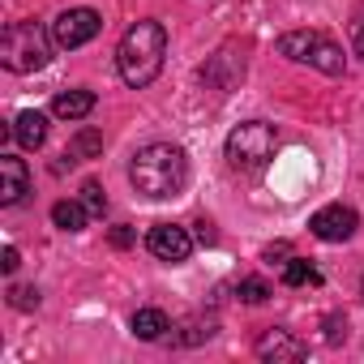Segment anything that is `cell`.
Returning a JSON list of instances; mask_svg holds the SVG:
<instances>
[{"instance_id":"obj_1","label":"cell","mask_w":364,"mask_h":364,"mask_svg":"<svg viewBox=\"0 0 364 364\" xmlns=\"http://www.w3.org/2000/svg\"><path fill=\"white\" fill-rule=\"evenodd\" d=\"M129 180H133V189L150 202H167L176 198L180 189H185V180H189V154L171 146V141H150L133 154L129 163Z\"/></svg>"},{"instance_id":"obj_2","label":"cell","mask_w":364,"mask_h":364,"mask_svg":"<svg viewBox=\"0 0 364 364\" xmlns=\"http://www.w3.org/2000/svg\"><path fill=\"white\" fill-rule=\"evenodd\" d=\"M163 56H167V31L159 22H137L124 31L120 48H116V69H120L124 86L141 90L163 73Z\"/></svg>"},{"instance_id":"obj_3","label":"cell","mask_w":364,"mask_h":364,"mask_svg":"<svg viewBox=\"0 0 364 364\" xmlns=\"http://www.w3.org/2000/svg\"><path fill=\"white\" fill-rule=\"evenodd\" d=\"M52 35L39 22H9L0 35V60L14 73H39L52 60Z\"/></svg>"},{"instance_id":"obj_4","label":"cell","mask_w":364,"mask_h":364,"mask_svg":"<svg viewBox=\"0 0 364 364\" xmlns=\"http://www.w3.org/2000/svg\"><path fill=\"white\" fill-rule=\"evenodd\" d=\"M274 150H279V137L262 120H245L228 133V159L236 167H266L274 159Z\"/></svg>"},{"instance_id":"obj_5","label":"cell","mask_w":364,"mask_h":364,"mask_svg":"<svg viewBox=\"0 0 364 364\" xmlns=\"http://www.w3.org/2000/svg\"><path fill=\"white\" fill-rule=\"evenodd\" d=\"M99 31H103V22H99L95 9H65V14L52 22V39H56V48H65V52L90 43Z\"/></svg>"},{"instance_id":"obj_6","label":"cell","mask_w":364,"mask_h":364,"mask_svg":"<svg viewBox=\"0 0 364 364\" xmlns=\"http://www.w3.org/2000/svg\"><path fill=\"white\" fill-rule=\"evenodd\" d=\"M146 249H150L159 262L180 266V262H189V253H193V236H189L185 228H176V223H154L150 236H146Z\"/></svg>"},{"instance_id":"obj_7","label":"cell","mask_w":364,"mask_h":364,"mask_svg":"<svg viewBox=\"0 0 364 364\" xmlns=\"http://www.w3.org/2000/svg\"><path fill=\"white\" fill-rule=\"evenodd\" d=\"M309 232H313L317 240H330V245L351 240V236H355V210H351V206H343V202L321 206V210L309 219Z\"/></svg>"},{"instance_id":"obj_8","label":"cell","mask_w":364,"mask_h":364,"mask_svg":"<svg viewBox=\"0 0 364 364\" xmlns=\"http://www.w3.org/2000/svg\"><path fill=\"white\" fill-rule=\"evenodd\" d=\"M31 189V176L26 163L18 154H0V206H18Z\"/></svg>"},{"instance_id":"obj_9","label":"cell","mask_w":364,"mask_h":364,"mask_svg":"<svg viewBox=\"0 0 364 364\" xmlns=\"http://www.w3.org/2000/svg\"><path fill=\"white\" fill-rule=\"evenodd\" d=\"M257 355L279 364V360H304V355H309V347H304L300 338H291L287 330H266V334L257 338Z\"/></svg>"},{"instance_id":"obj_10","label":"cell","mask_w":364,"mask_h":364,"mask_svg":"<svg viewBox=\"0 0 364 364\" xmlns=\"http://www.w3.org/2000/svg\"><path fill=\"white\" fill-rule=\"evenodd\" d=\"M9 137H14V141H22L26 150H39V146L48 141V116H43V112H35V107H26V112L14 120Z\"/></svg>"},{"instance_id":"obj_11","label":"cell","mask_w":364,"mask_h":364,"mask_svg":"<svg viewBox=\"0 0 364 364\" xmlns=\"http://www.w3.org/2000/svg\"><path fill=\"white\" fill-rule=\"evenodd\" d=\"M52 112H56L60 120H82V116L95 112V95H90V90H60V95L52 99Z\"/></svg>"},{"instance_id":"obj_12","label":"cell","mask_w":364,"mask_h":364,"mask_svg":"<svg viewBox=\"0 0 364 364\" xmlns=\"http://www.w3.org/2000/svg\"><path fill=\"white\" fill-rule=\"evenodd\" d=\"M129 326H133V334H137V338H146V343H154V338H163V334L171 330V321H167V313H163V309H137Z\"/></svg>"},{"instance_id":"obj_13","label":"cell","mask_w":364,"mask_h":364,"mask_svg":"<svg viewBox=\"0 0 364 364\" xmlns=\"http://www.w3.org/2000/svg\"><path fill=\"white\" fill-rule=\"evenodd\" d=\"M317 39H321V35H313V31H287V35L279 39V52H283L287 60H304V65H309Z\"/></svg>"},{"instance_id":"obj_14","label":"cell","mask_w":364,"mask_h":364,"mask_svg":"<svg viewBox=\"0 0 364 364\" xmlns=\"http://www.w3.org/2000/svg\"><path fill=\"white\" fill-rule=\"evenodd\" d=\"M86 219H90V210H86L82 202H56V206H52V223H56L60 232H82Z\"/></svg>"},{"instance_id":"obj_15","label":"cell","mask_w":364,"mask_h":364,"mask_svg":"<svg viewBox=\"0 0 364 364\" xmlns=\"http://www.w3.org/2000/svg\"><path fill=\"white\" fill-rule=\"evenodd\" d=\"M309 65H313V69H321V73H330V77H338V73H343V52H338L330 39H317V48H313Z\"/></svg>"},{"instance_id":"obj_16","label":"cell","mask_w":364,"mask_h":364,"mask_svg":"<svg viewBox=\"0 0 364 364\" xmlns=\"http://www.w3.org/2000/svg\"><path fill=\"white\" fill-rule=\"evenodd\" d=\"M283 283H287V287H317L321 274H317L304 257H287V266H283Z\"/></svg>"},{"instance_id":"obj_17","label":"cell","mask_w":364,"mask_h":364,"mask_svg":"<svg viewBox=\"0 0 364 364\" xmlns=\"http://www.w3.org/2000/svg\"><path fill=\"white\" fill-rule=\"evenodd\" d=\"M82 206H86L95 219H103V210H107V198H103V185H99V180H86V185H82Z\"/></svg>"},{"instance_id":"obj_18","label":"cell","mask_w":364,"mask_h":364,"mask_svg":"<svg viewBox=\"0 0 364 364\" xmlns=\"http://www.w3.org/2000/svg\"><path fill=\"white\" fill-rule=\"evenodd\" d=\"M99 150H103V133L82 129V133L73 137V154H77V159H90V154H99Z\"/></svg>"},{"instance_id":"obj_19","label":"cell","mask_w":364,"mask_h":364,"mask_svg":"<svg viewBox=\"0 0 364 364\" xmlns=\"http://www.w3.org/2000/svg\"><path fill=\"white\" fill-rule=\"evenodd\" d=\"M266 296H270V287H266L262 279H245V283H240V300H245V304H262Z\"/></svg>"},{"instance_id":"obj_20","label":"cell","mask_w":364,"mask_h":364,"mask_svg":"<svg viewBox=\"0 0 364 364\" xmlns=\"http://www.w3.org/2000/svg\"><path fill=\"white\" fill-rule=\"evenodd\" d=\"M9 300H14V309H35L39 304V291L35 287H9Z\"/></svg>"},{"instance_id":"obj_21","label":"cell","mask_w":364,"mask_h":364,"mask_svg":"<svg viewBox=\"0 0 364 364\" xmlns=\"http://www.w3.org/2000/svg\"><path fill=\"white\" fill-rule=\"evenodd\" d=\"M343 334H347V317H338V313L326 317V343H338Z\"/></svg>"},{"instance_id":"obj_22","label":"cell","mask_w":364,"mask_h":364,"mask_svg":"<svg viewBox=\"0 0 364 364\" xmlns=\"http://www.w3.org/2000/svg\"><path fill=\"white\" fill-rule=\"evenodd\" d=\"M262 257H266V262L274 266V262H283V257H291V249H287V245H270V249H266ZM283 266H287V262H283Z\"/></svg>"},{"instance_id":"obj_23","label":"cell","mask_w":364,"mask_h":364,"mask_svg":"<svg viewBox=\"0 0 364 364\" xmlns=\"http://www.w3.org/2000/svg\"><path fill=\"white\" fill-rule=\"evenodd\" d=\"M112 245H116V249H129V245H133V232H129V228H112Z\"/></svg>"},{"instance_id":"obj_24","label":"cell","mask_w":364,"mask_h":364,"mask_svg":"<svg viewBox=\"0 0 364 364\" xmlns=\"http://www.w3.org/2000/svg\"><path fill=\"white\" fill-rule=\"evenodd\" d=\"M198 240H202V245H215V240H219V232H215V228L202 219V223H198Z\"/></svg>"},{"instance_id":"obj_25","label":"cell","mask_w":364,"mask_h":364,"mask_svg":"<svg viewBox=\"0 0 364 364\" xmlns=\"http://www.w3.org/2000/svg\"><path fill=\"white\" fill-rule=\"evenodd\" d=\"M0 266H5V274H14V270L22 266V257H18V249H5V262H0Z\"/></svg>"},{"instance_id":"obj_26","label":"cell","mask_w":364,"mask_h":364,"mask_svg":"<svg viewBox=\"0 0 364 364\" xmlns=\"http://www.w3.org/2000/svg\"><path fill=\"white\" fill-rule=\"evenodd\" d=\"M360 52H364V31H360Z\"/></svg>"},{"instance_id":"obj_27","label":"cell","mask_w":364,"mask_h":364,"mask_svg":"<svg viewBox=\"0 0 364 364\" xmlns=\"http://www.w3.org/2000/svg\"><path fill=\"white\" fill-rule=\"evenodd\" d=\"M360 296H364V283H360Z\"/></svg>"}]
</instances>
